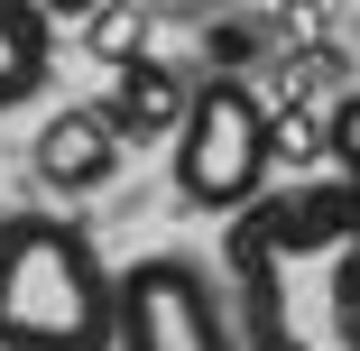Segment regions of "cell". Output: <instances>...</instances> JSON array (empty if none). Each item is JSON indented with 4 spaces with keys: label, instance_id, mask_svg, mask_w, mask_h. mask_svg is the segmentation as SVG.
I'll use <instances>...</instances> for the list:
<instances>
[{
    "label": "cell",
    "instance_id": "3",
    "mask_svg": "<svg viewBox=\"0 0 360 351\" xmlns=\"http://www.w3.org/2000/svg\"><path fill=\"white\" fill-rule=\"evenodd\" d=\"M277 176V111L250 93V75H212L185 93V120L167 129V185L185 213H240Z\"/></svg>",
    "mask_w": 360,
    "mask_h": 351
},
{
    "label": "cell",
    "instance_id": "1",
    "mask_svg": "<svg viewBox=\"0 0 360 351\" xmlns=\"http://www.w3.org/2000/svg\"><path fill=\"white\" fill-rule=\"evenodd\" d=\"M222 277L250 351H360V185H268L222 231Z\"/></svg>",
    "mask_w": 360,
    "mask_h": 351
},
{
    "label": "cell",
    "instance_id": "5",
    "mask_svg": "<svg viewBox=\"0 0 360 351\" xmlns=\"http://www.w3.org/2000/svg\"><path fill=\"white\" fill-rule=\"evenodd\" d=\"M120 120H111V102H84V111H56L46 129H37V148H28V167H37V185L46 194H102L111 176H120Z\"/></svg>",
    "mask_w": 360,
    "mask_h": 351
},
{
    "label": "cell",
    "instance_id": "11",
    "mask_svg": "<svg viewBox=\"0 0 360 351\" xmlns=\"http://www.w3.org/2000/svg\"><path fill=\"white\" fill-rule=\"evenodd\" d=\"M93 10H102V0H46V19H75V28H84Z\"/></svg>",
    "mask_w": 360,
    "mask_h": 351
},
{
    "label": "cell",
    "instance_id": "7",
    "mask_svg": "<svg viewBox=\"0 0 360 351\" xmlns=\"http://www.w3.org/2000/svg\"><path fill=\"white\" fill-rule=\"evenodd\" d=\"M56 84V19L46 0H0V120Z\"/></svg>",
    "mask_w": 360,
    "mask_h": 351
},
{
    "label": "cell",
    "instance_id": "4",
    "mask_svg": "<svg viewBox=\"0 0 360 351\" xmlns=\"http://www.w3.org/2000/svg\"><path fill=\"white\" fill-rule=\"evenodd\" d=\"M111 351H250L231 314V277L222 259L194 250H148L120 268V333Z\"/></svg>",
    "mask_w": 360,
    "mask_h": 351
},
{
    "label": "cell",
    "instance_id": "12",
    "mask_svg": "<svg viewBox=\"0 0 360 351\" xmlns=\"http://www.w3.org/2000/svg\"><path fill=\"white\" fill-rule=\"evenodd\" d=\"M194 10H231V0H194Z\"/></svg>",
    "mask_w": 360,
    "mask_h": 351
},
{
    "label": "cell",
    "instance_id": "6",
    "mask_svg": "<svg viewBox=\"0 0 360 351\" xmlns=\"http://www.w3.org/2000/svg\"><path fill=\"white\" fill-rule=\"evenodd\" d=\"M185 75H176V65L167 56H148V46H139V56H120L111 65V120H120V139H167L176 120H185Z\"/></svg>",
    "mask_w": 360,
    "mask_h": 351
},
{
    "label": "cell",
    "instance_id": "2",
    "mask_svg": "<svg viewBox=\"0 0 360 351\" xmlns=\"http://www.w3.org/2000/svg\"><path fill=\"white\" fill-rule=\"evenodd\" d=\"M120 268H102L93 231L65 203L0 213V351H111Z\"/></svg>",
    "mask_w": 360,
    "mask_h": 351
},
{
    "label": "cell",
    "instance_id": "9",
    "mask_svg": "<svg viewBox=\"0 0 360 351\" xmlns=\"http://www.w3.org/2000/svg\"><path fill=\"white\" fill-rule=\"evenodd\" d=\"M323 148H333V176L360 185V93H342V102L323 111Z\"/></svg>",
    "mask_w": 360,
    "mask_h": 351
},
{
    "label": "cell",
    "instance_id": "8",
    "mask_svg": "<svg viewBox=\"0 0 360 351\" xmlns=\"http://www.w3.org/2000/svg\"><path fill=\"white\" fill-rule=\"evenodd\" d=\"M139 37H148V10H129V0H102V10L84 19V46H93L102 65H120V56H139Z\"/></svg>",
    "mask_w": 360,
    "mask_h": 351
},
{
    "label": "cell",
    "instance_id": "10",
    "mask_svg": "<svg viewBox=\"0 0 360 351\" xmlns=\"http://www.w3.org/2000/svg\"><path fill=\"white\" fill-rule=\"evenodd\" d=\"M323 148V120L314 111H277V158H314Z\"/></svg>",
    "mask_w": 360,
    "mask_h": 351
}]
</instances>
